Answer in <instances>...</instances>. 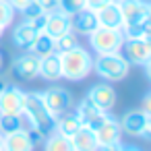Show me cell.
Wrapping results in <instances>:
<instances>
[{
  "instance_id": "25",
  "label": "cell",
  "mask_w": 151,
  "mask_h": 151,
  "mask_svg": "<svg viewBox=\"0 0 151 151\" xmlns=\"http://www.w3.org/2000/svg\"><path fill=\"white\" fill-rule=\"evenodd\" d=\"M75 46H79V37H77L75 31H66L64 35H60V37L54 40V50H56L58 54L68 52V50H73Z\"/></svg>"
},
{
  "instance_id": "12",
  "label": "cell",
  "mask_w": 151,
  "mask_h": 151,
  "mask_svg": "<svg viewBox=\"0 0 151 151\" xmlns=\"http://www.w3.org/2000/svg\"><path fill=\"white\" fill-rule=\"evenodd\" d=\"M93 106H97L99 110H104V112H112V108L116 106V91H114V87L110 85V83H95V85H91V89L87 91V95H85Z\"/></svg>"
},
{
  "instance_id": "23",
  "label": "cell",
  "mask_w": 151,
  "mask_h": 151,
  "mask_svg": "<svg viewBox=\"0 0 151 151\" xmlns=\"http://www.w3.org/2000/svg\"><path fill=\"white\" fill-rule=\"evenodd\" d=\"M29 52H31V54H35L37 58H44V56H48V54H52V52H56V50H54V40H52V37H50L48 33H44V31H40Z\"/></svg>"
},
{
  "instance_id": "7",
  "label": "cell",
  "mask_w": 151,
  "mask_h": 151,
  "mask_svg": "<svg viewBox=\"0 0 151 151\" xmlns=\"http://www.w3.org/2000/svg\"><path fill=\"white\" fill-rule=\"evenodd\" d=\"M118 4L122 13V27L151 23V4L147 0H122Z\"/></svg>"
},
{
  "instance_id": "39",
  "label": "cell",
  "mask_w": 151,
  "mask_h": 151,
  "mask_svg": "<svg viewBox=\"0 0 151 151\" xmlns=\"http://www.w3.org/2000/svg\"><path fill=\"white\" fill-rule=\"evenodd\" d=\"M114 2H122V0H114Z\"/></svg>"
},
{
  "instance_id": "14",
  "label": "cell",
  "mask_w": 151,
  "mask_h": 151,
  "mask_svg": "<svg viewBox=\"0 0 151 151\" xmlns=\"http://www.w3.org/2000/svg\"><path fill=\"white\" fill-rule=\"evenodd\" d=\"M44 33H48L52 40L64 35L66 31H73L70 27V17L60 13V11H54V13H48L44 15V27H42Z\"/></svg>"
},
{
  "instance_id": "16",
  "label": "cell",
  "mask_w": 151,
  "mask_h": 151,
  "mask_svg": "<svg viewBox=\"0 0 151 151\" xmlns=\"http://www.w3.org/2000/svg\"><path fill=\"white\" fill-rule=\"evenodd\" d=\"M70 27H73V31H75L77 35H89V33H93V31L99 27L95 11H91V9H81L79 13H75V15L70 17Z\"/></svg>"
},
{
  "instance_id": "1",
  "label": "cell",
  "mask_w": 151,
  "mask_h": 151,
  "mask_svg": "<svg viewBox=\"0 0 151 151\" xmlns=\"http://www.w3.org/2000/svg\"><path fill=\"white\" fill-rule=\"evenodd\" d=\"M60 70H62V79H66L70 83L85 81L93 70L91 52L85 50L83 46H75L73 50L62 52L60 54Z\"/></svg>"
},
{
  "instance_id": "35",
  "label": "cell",
  "mask_w": 151,
  "mask_h": 151,
  "mask_svg": "<svg viewBox=\"0 0 151 151\" xmlns=\"http://www.w3.org/2000/svg\"><path fill=\"white\" fill-rule=\"evenodd\" d=\"M6 85H9V83L4 81V77H2V75H0V91H2V89H4Z\"/></svg>"
},
{
  "instance_id": "6",
  "label": "cell",
  "mask_w": 151,
  "mask_h": 151,
  "mask_svg": "<svg viewBox=\"0 0 151 151\" xmlns=\"http://www.w3.org/2000/svg\"><path fill=\"white\" fill-rule=\"evenodd\" d=\"M40 97H42L44 106L48 108V112L54 118H58L64 112H68L73 108V104H75L73 93L68 89H64V87H48L46 91H40Z\"/></svg>"
},
{
  "instance_id": "15",
  "label": "cell",
  "mask_w": 151,
  "mask_h": 151,
  "mask_svg": "<svg viewBox=\"0 0 151 151\" xmlns=\"http://www.w3.org/2000/svg\"><path fill=\"white\" fill-rule=\"evenodd\" d=\"M35 143L29 137V130L23 126L15 132L2 134V151H33Z\"/></svg>"
},
{
  "instance_id": "33",
  "label": "cell",
  "mask_w": 151,
  "mask_h": 151,
  "mask_svg": "<svg viewBox=\"0 0 151 151\" xmlns=\"http://www.w3.org/2000/svg\"><path fill=\"white\" fill-rule=\"evenodd\" d=\"M143 106H141V110L143 112H147V114H151V93H145V97H143V101H141Z\"/></svg>"
},
{
  "instance_id": "2",
  "label": "cell",
  "mask_w": 151,
  "mask_h": 151,
  "mask_svg": "<svg viewBox=\"0 0 151 151\" xmlns=\"http://www.w3.org/2000/svg\"><path fill=\"white\" fill-rule=\"evenodd\" d=\"M23 118H27L29 128L40 130L44 137L54 130V120L56 118L48 112V108L44 106V101H42L37 91H25V97H23Z\"/></svg>"
},
{
  "instance_id": "10",
  "label": "cell",
  "mask_w": 151,
  "mask_h": 151,
  "mask_svg": "<svg viewBox=\"0 0 151 151\" xmlns=\"http://www.w3.org/2000/svg\"><path fill=\"white\" fill-rule=\"evenodd\" d=\"M37 70H40V58L31 52L15 56V60L11 64V75L21 83H29V81L37 79Z\"/></svg>"
},
{
  "instance_id": "29",
  "label": "cell",
  "mask_w": 151,
  "mask_h": 151,
  "mask_svg": "<svg viewBox=\"0 0 151 151\" xmlns=\"http://www.w3.org/2000/svg\"><path fill=\"white\" fill-rule=\"evenodd\" d=\"M37 2H40V6H42L44 15H48V13H54V11H58V0H37Z\"/></svg>"
},
{
  "instance_id": "37",
  "label": "cell",
  "mask_w": 151,
  "mask_h": 151,
  "mask_svg": "<svg viewBox=\"0 0 151 151\" xmlns=\"http://www.w3.org/2000/svg\"><path fill=\"white\" fill-rule=\"evenodd\" d=\"M0 149H2V134H0Z\"/></svg>"
},
{
  "instance_id": "8",
  "label": "cell",
  "mask_w": 151,
  "mask_h": 151,
  "mask_svg": "<svg viewBox=\"0 0 151 151\" xmlns=\"http://www.w3.org/2000/svg\"><path fill=\"white\" fill-rule=\"evenodd\" d=\"M122 56L130 66H145L151 62V42L149 40H124Z\"/></svg>"
},
{
  "instance_id": "9",
  "label": "cell",
  "mask_w": 151,
  "mask_h": 151,
  "mask_svg": "<svg viewBox=\"0 0 151 151\" xmlns=\"http://www.w3.org/2000/svg\"><path fill=\"white\" fill-rule=\"evenodd\" d=\"M44 27V17L42 19H35V21H21L15 29H13V44L23 50V52H29L37 33L42 31Z\"/></svg>"
},
{
  "instance_id": "21",
  "label": "cell",
  "mask_w": 151,
  "mask_h": 151,
  "mask_svg": "<svg viewBox=\"0 0 151 151\" xmlns=\"http://www.w3.org/2000/svg\"><path fill=\"white\" fill-rule=\"evenodd\" d=\"M81 126H83V124H81L79 116H77L75 112H70V110L64 112L62 116H58V118L54 120V130L60 132V134H64V137H73Z\"/></svg>"
},
{
  "instance_id": "32",
  "label": "cell",
  "mask_w": 151,
  "mask_h": 151,
  "mask_svg": "<svg viewBox=\"0 0 151 151\" xmlns=\"http://www.w3.org/2000/svg\"><path fill=\"white\" fill-rule=\"evenodd\" d=\"M6 2H9V4H11L15 11H21L23 6H27V4L31 2V0H6Z\"/></svg>"
},
{
  "instance_id": "31",
  "label": "cell",
  "mask_w": 151,
  "mask_h": 151,
  "mask_svg": "<svg viewBox=\"0 0 151 151\" xmlns=\"http://www.w3.org/2000/svg\"><path fill=\"white\" fill-rule=\"evenodd\" d=\"M122 147H124V143L122 141H116V143H110V145L99 147V151H122Z\"/></svg>"
},
{
  "instance_id": "30",
  "label": "cell",
  "mask_w": 151,
  "mask_h": 151,
  "mask_svg": "<svg viewBox=\"0 0 151 151\" xmlns=\"http://www.w3.org/2000/svg\"><path fill=\"white\" fill-rule=\"evenodd\" d=\"M110 0H85V9H91V11H99L104 4H108Z\"/></svg>"
},
{
  "instance_id": "24",
  "label": "cell",
  "mask_w": 151,
  "mask_h": 151,
  "mask_svg": "<svg viewBox=\"0 0 151 151\" xmlns=\"http://www.w3.org/2000/svg\"><path fill=\"white\" fill-rule=\"evenodd\" d=\"M23 128V116L17 114H0V134H9Z\"/></svg>"
},
{
  "instance_id": "22",
  "label": "cell",
  "mask_w": 151,
  "mask_h": 151,
  "mask_svg": "<svg viewBox=\"0 0 151 151\" xmlns=\"http://www.w3.org/2000/svg\"><path fill=\"white\" fill-rule=\"evenodd\" d=\"M44 151H75L70 145V139L52 130L50 134H46L44 139Z\"/></svg>"
},
{
  "instance_id": "4",
  "label": "cell",
  "mask_w": 151,
  "mask_h": 151,
  "mask_svg": "<svg viewBox=\"0 0 151 151\" xmlns=\"http://www.w3.org/2000/svg\"><path fill=\"white\" fill-rule=\"evenodd\" d=\"M87 37H89V46H91V50L95 54L120 52L122 50V44H124L122 29H112V27H97Z\"/></svg>"
},
{
  "instance_id": "17",
  "label": "cell",
  "mask_w": 151,
  "mask_h": 151,
  "mask_svg": "<svg viewBox=\"0 0 151 151\" xmlns=\"http://www.w3.org/2000/svg\"><path fill=\"white\" fill-rule=\"evenodd\" d=\"M37 77L48 81V83H56L62 79V70H60V54L58 52H52L44 58H40V70H37Z\"/></svg>"
},
{
  "instance_id": "5",
  "label": "cell",
  "mask_w": 151,
  "mask_h": 151,
  "mask_svg": "<svg viewBox=\"0 0 151 151\" xmlns=\"http://www.w3.org/2000/svg\"><path fill=\"white\" fill-rule=\"evenodd\" d=\"M118 124H120V130L130 137H139L143 141L151 139V114L143 112L141 108L124 112L122 118L118 120Z\"/></svg>"
},
{
  "instance_id": "19",
  "label": "cell",
  "mask_w": 151,
  "mask_h": 151,
  "mask_svg": "<svg viewBox=\"0 0 151 151\" xmlns=\"http://www.w3.org/2000/svg\"><path fill=\"white\" fill-rule=\"evenodd\" d=\"M95 134V139H97V143H99V147H104V145H110V143H116V141H120V134H122V130H120V124H118V118L116 116H108L106 118V122L93 132Z\"/></svg>"
},
{
  "instance_id": "11",
  "label": "cell",
  "mask_w": 151,
  "mask_h": 151,
  "mask_svg": "<svg viewBox=\"0 0 151 151\" xmlns=\"http://www.w3.org/2000/svg\"><path fill=\"white\" fill-rule=\"evenodd\" d=\"M75 114L79 116V120H81V124L85 126V128H89V130H97L104 122H106V118L110 116V112H104V110H99L97 106H93L87 97H83L79 104H77V108H75Z\"/></svg>"
},
{
  "instance_id": "38",
  "label": "cell",
  "mask_w": 151,
  "mask_h": 151,
  "mask_svg": "<svg viewBox=\"0 0 151 151\" xmlns=\"http://www.w3.org/2000/svg\"><path fill=\"white\" fill-rule=\"evenodd\" d=\"M2 33H4V29H2V27H0V37H2Z\"/></svg>"
},
{
  "instance_id": "34",
  "label": "cell",
  "mask_w": 151,
  "mask_h": 151,
  "mask_svg": "<svg viewBox=\"0 0 151 151\" xmlns=\"http://www.w3.org/2000/svg\"><path fill=\"white\" fill-rule=\"evenodd\" d=\"M122 151H143V149H139V147H134V145H124Z\"/></svg>"
},
{
  "instance_id": "36",
  "label": "cell",
  "mask_w": 151,
  "mask_h": 151,
  "mask_svg": "<svg viewBox=\"0 0 151 151\" xmlns=\"http://www.w3.org/2000/svg\"><path fill=\"white\" fill-rule=\"evenodd\" d=\"M2 66H4V54L0 52V73H2Z\"/></svg>"
},
{
  "instance_id": "3",
  "label": "cell",
  "mask_w": 151,
  "mask_h": 151,
  "mask_svg": "<svg viewBox=\"0 0 151 151\" xmlns=\"http://www.w3.org/2000/svg\"><path fill=\"white\" fill-rule=\"evenodd\" d=\"M99 79H104L106 83H120L128 77L130 73V64L126 62V58L120 52H112V54H97L93 58V70Z\"/></svg>"
},
{
  "instance_id": "28",
  "label": "cell",
  "mask_w": 151,
  "mask_h": 151,
  "mask_svg": "<svg viewBox=\"0 0 151 151\" xmlns=\"http://www.w3.org/2000/svg\"><path fill=\"white\" fill-rule=\"evenodd\" d=\"M15 9L6 2V0H0V27L6 29L13 21H15Z\"/></svg>"
},
{
  "instance_id": "18",
  "label": "cell",
  "mask_w": 151,
  "mask_h": 151,
  "mask_svg": "<svg viewBox=\"0 0 151 151\" xmlns=\"http://www.w3.org/2000/svg\"><path fill=\"white\" fill-rule=\"evenodd\" d=\"M99 27H112V29H122V13L120 4L110 0L108 4H104L99 11H95Z\"/></svg>"
},
{
  "instance_id": "27",
  "label": "cell",
  "mask_w": 151,
  "mask_h": 151,
  "mask_svg": "<svg viewBox=\"0 0 151 151\" xmlns=\"http://www.w3.org/2000/svg\"><path fill=\"white\" fill-rule=\"evenodd\" d=\"M81 9H85V0H58V11L68 17H73Z\"/></svg>"
},
{
  "instance_id": "26",
  "label": "cell",
  "mask_w": 151,
  "mask_h": 151,
  "mask_svg": "<svg viewBox=\"0 0 151 151\" xmlns=\"http://www.w3.org/2000/svg\"><path fill=\"white\" fill-rule=\"evenodd\" d=\"M19 13L23 15V21H35V19H42L44 17V11H42V6H40L37 0H31V2L27 6H23Z\"/></svg>"
},
{
  "instance_id": "40",
  "label": "cell",
  "mask_w": 151,
  "mask_h": 151,
  "mask_svg": "<svg viewBox=\"0 0 151 151\" xmlns=\"http://www.w3.org/2000/svg\"><path fill=\"white\" fill-rule=\"evenodd\" d=\"M0 151H2V149H0Z\"/></svg>"
},
{
  "instance_id": "13",
  "label": "cell",
  "mask_w": 151,
  "mask_h": 151,
  "mask_svg": "<svg viewBox=\"0 0 151 151\" xmlns=\"http://www.w3.org/2000/svg\"><path fill=\"white\" fill-rule=\"evenodd\" d=\"M23 97L25 91L17 85H6L0 91V114H17L23 116Z\"/></svg>"
},
{
  "instance_id": "20",
  "label": "cell",
  "mask_w": 151,
  "mask_h": 151,
  "mask_svg": "<svg viewBox=\"0 0 151 151\" xmlns=\"http://www.w3.org/2000/svg\"><path fill=\"white\" fill-rule=\"evenodd\" d=\"M68 139H70V145H73L75 151H99V143H97L93 130H89V128H85V126H81V128H79L73 137H68Z\"/></svg>"
}]
</instances>
